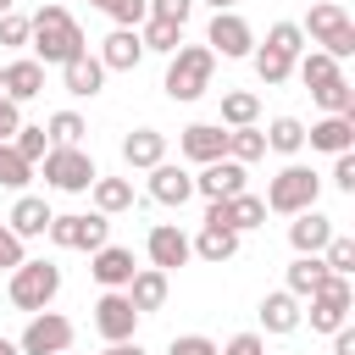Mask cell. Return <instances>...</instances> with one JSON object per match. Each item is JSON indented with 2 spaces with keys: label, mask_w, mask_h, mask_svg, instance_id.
I'll use <instances>...</instances> for the list:
<instances>
[{
  "label": "cell",
  "mask_w": 355,
  "mask_h": 355,
  "mask_svg": "<svg viewBox=\"0 0 355 355\" xmlns=\"http://www.w3.org/2000/svg\"><path fill=\"white\" fill-rule=\"evenodd\" d=\"M28 44H33L39 67H67L72 55L89 50V39H83V28H78V17L67 6H39L28 17Z\"/></svg>",
  "instance_id": "obj_1"
},
{
  "label": "cell",
  "mask_w": 355,
  "mask_h": 355,
  "mask_svg": "<svg viewBox=\"0 0 355 355\" xmlns=\"http://www.w3.org/2000/svg\"><path fill=\"white\" fill-rule=\"evenodd\" d=\"M211 78H216V55H211V44H178L172 61H166L161 89H166V100L189 105V100H200V94L211 89Z\"/></svg>",
  "instance_id": "obj_2"
},
{
  "label": "cell",
  "mask_w": 355,
  "mask_h": 355,
  "mask_svg": "<svg viewBox=\"0 0 355 355\" xmlns=\"http://www.w3.org/2000/svg\"><path fill=\"white\" fill-rule=\"evenodd\" d=\"M300 33H305L316 50H327L333 61H349V55H355V22H349V11H344L338 0H316V6L305 11Z\"/></svg>",
  "instance_id": "obj_3"
},
{
  "label": "cell",
  "mask_w": 355,
  "mask_h": 355,
  "mask_svg": "<svg viewBox=\"0 0 355 355\" xmlns=\"http://www.w3.org/2000/svg\"><path fill=\"white\" fill-rule=\"evenodd\" d=\"M33 172H44V183L55 194H89V183L100 178V166H94V155L83 144H50Z\"/></svg>",
  "instance_id": "obj_4"
},
{
  "label": "cell",
  "mask_w": 355,
  "mask_h": 355,
  "mask_svg": "<svg viewBox=\"0 0 355 355\" xmlns=\"http://www.w3.org/2000/svg\"><path fill=\"white\" fill-rule=\"evenodd\" d=\"M266 211H277V216H294V211H311L316 200H322V178L311 172V166H300V161H288L272 183H266Z\"/></svg>",
  "instance_id": "obj_5"
},
{
  "label": "cell",
  "mask_w": 355,
  "mask_h": 355,
  "mask_svg": "<svg viewBox=\"0 0 355 355\" xmlns=\"http://www.w3.org/2000/svg\"><path fill=\"white\" fill-rule=\"evenodd\" d=\"M6 277H11L6 294H11L17 311H44V305L61 294V266H55V261H22V266H11Z\"/></svg>",
  "instance_id": "obj_6"
},
{
  "label": "cell",
  "mask_w": 355,
  "mask_h": 355,
  "mask_svg": "<svg viewBox=\"0 0 355 355\" xmlns=\"http://www.w3.org/2000/svg\"><path fill=\"white\" fill-rule=\"evenodd\" d=\"M44 239L55 250H100L111 239V216H100V211H67V216H50Z\"/></svg>",
  "instance_id": "obj_7"
},
{
  "label": "cell",
  "mask_w": 355,
  "mask_h": 355,
  "mask_svg": "<svg viewBox=\"0 0 355 355\" xmlns=\"http://www.w3.org/2000/svg\"><path fill=\"white\" fill-rule=\"evenodd\" d=\"M349 305H355L349 277L327 272V277H322V288L311 294V333H333V327H344V322H349Z\"/></svg>",
  "instance_id": "obj_8"
},
{
  "label": "cell",
  "mask_w": 355,
  "mask_h": 355,
  "mask_svg": "<svg viewBox=\"0 0 355 355\" xmlns=\"http://www.w3.org/2000/svg\"><path fill=\"white\" fill-rule=\"evenodd\" d=\"M17 349L22 355H61V349H72V316H61V311H33V322L22 327V338H17Z\"/></svg>",
  "instance_id": "obj_9"
},
{
  "label": "cell",
  "mask_w": 355,
  "mask_h": 355,
  "mask_svg": "<svg viewBox=\"0 0 355 355\" xmlns=\"http://www.w3.org/2000/svg\"><path fill=\"white\" fill-rule=\"evenodd\" d=\"M205 44H211V55H222V61H244V55L255 50V28H250L239 11H216L211 28H205Z\"/></svg>",
  "instance_id": "obj_10"
},
{
  "label": "cell",
  "mask_w": 355,
  "mask_h": 355,
  "mask_svg": "<svg viewBox=\"0 0 355 355\" xmlns=\"http://www.w3.org/2000/svg\"><path fill=\"white\" fill-rule=\"evenodd\" d=\"M94 333H100L105 344H122V338L139 333V311H133V300H128L122 288H105V294L94 300Z\"/></svg>",
  "instance_id": "obj_11"
},
{
  "label": "cell",
  "mask_w": 355,
  "mask_h": 355,
  "mask_svg": "<svg viewBox=\"0 0 355 355\" xmlns=\"http://www.w3.org/2000/svg\"><path fill=\"white\" fill-rule=\"evenodd\" d=\"M144 255H150V266H161V272H178V266L194 261L189 233H183L178 222H155V227L144 233Z\"/></svg>",
  "instance_id": "obj_12"
},
{
  "label": "cell",
  "mask_w": 355,
  "mask_h": 355,
  "mask_svg": "<svg viewBox=\"0 0 355 355\" xmlns=\"http://www.w3.org/2000/svg\"><path fill=\"white\" fill-rule=\"evenodd\" d=\"M139 266H133V250L128 244H100V250H89V277L100 283V288H128V277H133Z\"/></svg>",
  "instance_id": "obj_13"
},
{
  "label": "cell",
  "mask_w": 355,
  "mask_h": 355,
  "mask_svg": "<svg viewBox=\"0 0 355 355\" xmlns=\"http://www.w3.org/2000/svg\"><path fill=\"white\" fill-rule=\"evenodd\" d=\"M194 194H205V200L244 194V161H233V155H222V161H205V166L194 172Z\"/></svg>",
  "instance_id": "obj_14"
},
{
  "label": "cell",
  "mask_w": 355,
  "mask_h": 355,
  "mask_svg": "<svg viewBox=\"0 0 355 355\" xmlns=\"http://www.w3.org/2000/svg\"><path fill=\"white\" fill-rule=\"evenodd\" d=\"M178 150H183L194 166H205V161H222V155H227V133H222V122H189V128L178 133Z\"/></svg>",
  "instance_id": "obj_15"
},
{
  "label": "cell",
  "mask_w": 355,
  "mask_h": 355,
  "mask_svg": "<svg viewBox=\"0 0 355 355\" xmlns=\"http://www.w3.org/2000/svg\"><path fill=\"white\" fill-rule=\"evenodd\" d=\"M128 300H133V311L139 316H150V311H161L166 305V294H172V272H161V266H139L133 277H128V288H122Z\"/></svg>",
  "instance_id": "obj_16"
},
{
  "label": "cell",
  "mask_w": 355,
  "mask_h": 355,
  "mask_svg": "<svg viewBox=\"0 0 355 355\" xmlns=\"http://www.w3.org/2000/svg\"><path fill=\"white\" fill-rule=\"evenodd\" d=\"M150 200L155 205H189L194 200V172H183L172 161H155L150 166Z\"/></svg>",
  "instance_id": "obj_17"
},
{
  "label": "cell",
  "mask_w": 355,
  "mask_h": 355,
  "mask_svg": "<svg viewBox=\"0 0 355 355\" xmlns=\"http://www.w3.org/2000/svg\"><path fill=\"white\" fill-rule=\"evenodd\" d=\"M333 233H338L333 216H322L316 205H311V211H294V222H288V244H294V255H322V244H327Z\"/></svg>",
  "instance_id": "obj_18"
},
{
  "label": "cell",
  "mask_w": 355,
  "mask_h": 355,
  "mask_svg": "<svg viewBox=\"0 0 355 355\" xmlns=\"http://www.w3.org/2000/svg\"><path fill=\"white\" fill-rule=\"evenodd\" d=\"M144 61V44H139V28H111L100 39V67L105 72H133Z\"/></svg>",
  "instance_id": "obj_19"
},
{
  "label": "cell",
  "mask_w": 355,
  "mask_h": 355,
  "mask_svg": "<svg viewBox=\"0 0 355 355\" xmlns=\"http://www.w3.org/2000/svg\"><path fill=\"white\" fill-rule=\"evenodd\" d=\"M61 83H67V94L72 100H94L100 89H105V67H100V55H72L67 67H61Z\"/></svg>",
  "instance_id": "obj_20"
},
{
  "label": "cell",
  "mask_w": 355,
  "mask_h": 355,
  "mask_svg": "<svg viewBox=\"0 0 355 355\" xmlns=\"http://www.w3.org/2000/svg\"><path fill=\"white\" fill-rule=\"evenodd\" d=\"M305 144L322 150V155L355 150V116H322V122H311V128H305Z\"/></svg>",
  "instance_id": "obj_21"
},
{
  "label": "cell",
  "mask_w": 355,
  "mask_h": 355,
  "mask_svg": "<svg viewBox=\"0 0 355 355\" xmlns=\"http://www.w3.org/2000/svg\"><path fill=\"white\" fill-rule=\"evenodd\" d=\"M122 161H128L133 172H150L155 161H166V133H161V128H133V133H122Z\"/></svg>",
  "instance_id": "obj_22"
},
{
  "label": "cell",
  "mask_w": 355,
  "mask_h": 355,
  "mask_svg": "<svg viewBox=\"0 0 355 355\" xmlns=\"http://www.w3.org/2000/svg\"><path fill=\"white\" fill-rule=\"evenodd\" d=\"M50 205H44V194H17V205H11V216H6V227L17 233V239H44V227H50Z\"/></svg>",
  "instance_id": "obj_23"
},
{
  "label": "cell",
  "mask_w": 355,
  "mask_h": 355,
  "mask_svg": "<svg viewBox=\"0 0 355 355\" xmlns=\"http://www.w3.org/2000/svg\"><path fill=\"white\" fill-rule=\"evenodd\" d=\"M189 250H194L200 261H211V266H222V261H233V255H239V227H222V222H205V227H200V239H189Z\"/></svg>",
  "instance_id": "obj_24"
},
{
  "label": "cell",
  "mask_w": 355,
  "mask_h": 355,
  "mask_svg": "<svg viewBox=\"0 0 355 355\" xmlns=\"http://www.w3.org/2000/svg\"><path fill=\"white\" fill-rule=\"evenodd\" d=\"M255 316H261V333H294V327L305 322V311H300V300H294L288 288H277V294H266Z\"/></svg>",
  "instance_id": "obj_25"
},
{
  "label": "cell",
  "mask_w": 355,
  "mask_h": 355,
  "mask_svg": "<svg viewBox=\"0 0 355 355\" xmlns=\"http://www.w3.org/2000/svg\"><path fill=\"white\" fill-rule=\"evenodd\" d=\"M44 94V67L33 61V55H22V61H11L6 67V100H39Z\"/></svg>",
  "instance_id": "obj_26"
},
{
  "label": "cell",
  "mask_w": 355,
  "mask_h": 355,
  "mask_svg": "<svg viewBox=\"0 0 355 355\" xmlns=\"http://www.w3.org/2000/svg\"><path fill=\"white\" fill-rule=\"evenodd\" d=\"M89 194H94V211H100V216H122V211H133V183H128V178H94Z\"/></svg>",
  "instance_id": "obj_27"
},
{
  "label": "cell",
  "mask_w": 355,
  "mask_h": 355,
  "mask_svg": "<svg viewBox=\"0 0 355 355\" xmlns=\"http://www.w3.org/2000/svg\"><path fill=\"white\" fill-rule=\"evenodd\" d=\"M222 211H227V227H239V233H250V227H266V200L261 194H227L222 200Z\"/></svg>",
  "instance_id": "obj_28"
},
{
  "label": "cell",
  "mask_w": 355,
  "mask_h": 355,
  "mask_svg": "<svg viewBox=\"0 0 355 355\" xmlns=\"http://www.w3.org/2000/svg\"><path fill=\"white\" fill-rule=\"evenodd\" d=\"M322 277H327V261H322V255H294V261H288V294H294V300H311V294L322 288Z\"/></svg>",
  "instance_id": "obj_29"
},
{
  "label": "cell",
  "mask_w": 355,
  "mask_h": 355,
  "mask_svg": "<svg viewBox=\"0 0 355 355\" xmlns=\"http://www.w3.org/2000/svg\"><path fill=\"white\" fill-rule=\"evenodd\" d=\"M139 44L155 50V55H172L183 44V22H166V17H144L139 22Z\"/></svg>",
  "instance_id": "obj_30"
},
{
  "label": "cell",
  "mask_w": 355,
  "mask_h": 355,
  "mask_svg": "<svg viewBox=\"0 0 355 355\" xmlns=\"http://www.w3.org/2000/svg\"><path fill=\"white\" fill-rule=\"evenodd\" d=\"M250 61H255V78H261L266 89H277V83L294 78V55H283V50H272V44H255Z\"/></svg>",
  "instance_id": "obj_31"
},
{
  "label": "cell",
  "mask_w": 355,
  "mask_h": 355,
  "mask_svg": "<svg viewBox=\"0 0 355 355\" xmlns=\"http://www.w3.org/2000/svg\"><path fill=\"white\" fill-rule=\"evenodd\" d=\"M316 94V105H322V116H355V83L338 72V78H327L322 89H311Z\"/></svg>",
  "instance_id": "obj_32"
},
{
  "label": "cell",
  "mask_w": 355,
  "mask_h": 355,
  "mask_svg": "<svg viewBox=\"0 0 355 355\" xmlns=\"http://www.w3.org/2000/svg\"><path fill=\"white\" fill-rule=\"evenodd\" d=\"M261 133H266V150H277V155H300L305 150V122L300 116H272Z\"/></svg>",
  "instance_id": "obj_33"
},
{
  "label": "cell",
  "mask_w": 355,
  "mask_h": 355,
  "mask_svg": "<svg viewBox=\"0 0 355 355\" xmlns=\"http://www.w3.org/2000/svg\"><path fill=\"white\" fill-rule=\"evenodd\" d=\"M294 78H300L305 89H322L327 78H338V61H333L327 50H300V55H294Z\"/></svg>",
  "instance_id": "obj_34"
},
{
  "label": "cell",
  "mask_w": 355,
  "mask_h": 355,
  "mask_svg": "<svg viewBox=\"0 0 355 355\" xmlns=\"http://www.w3.org/2000/svg\"><path fill=\"white\" fill-rule=\"evenodd\" d=\"M261 116V94H250V89H227L222 94V122L227 128H250Z\"/></svg>",
  "instance_id": "obj_35"
},
{
  "label": "cell",
  "mask_w": 355,
  "mask_h": 355,
  "mask_svg": "<svg viewBox=\"0 0 355 355\" xmlns=\"http://www.w3.org/2000/svg\"><path fill=\"white\" fill-rule=\"evenodd\" d=\"M28 183H33V161H22V155L11 150V139H0V189L22 194Z\"/></svg>",
  "instance_id": "obj_36"
},
{
  "label": "cell",
  "mask_w": 355,
  "mask_h": 355,
  "mask_svg": "<svg viewBox=\"0 0 355 355\" xmlns=\"http://www.w3.org/2000/svg\"><path fill=\"white\" fill-rule=\"evenodd\" d=\"M227 155H233V161H244V166H250V161H261V155H266V133H261L255 122H250V128H227Z\"/></svg>",
  "instance_id": "obj_37"
},
{
  "label": "cell",
  "mask_w": 355,
  "mask_h": 355,
  "mask_svg": "<svg viewBox=\"0 0 355 355\" xmlns=\"http://www.w3.org/2000/svg\"><path fill=\"white\" fill-rule=\"evenodd\" d=\"M44 133H50V144H83V133H89V122H83L78 111H55V116L44 122Z\"/></svg>",
  "instance_id": "obj_38"
},
{
  "label": "cell",
  "mask_w": 355,
  "mask_h": 355,
  "mask_svg": "<svg viewBox=\"0 0 355 355\" xmlns=\"http://www.w3.org/2000/svg\"><path fill=\"white\" fill-rule=\"evenodd\" d=\"M11 150H17L22 161H33V166H39V161H44V150H50V133H44V128H33V122H22V128L11 133Z\"/></svg>",
  "instance_id": "obj_39"
},
{
  "label": "cell",
  "mask_w": 355,
  "mask_h": 355,
  "mask_svg": "<svg viewBox=\"0 0 355 355\" xmlns=\"http://www.w3.org/2000/svg\"><path fill=\"white\" fill-rule=\"evenodd\" d=\"M322 261H327V272L349 277V272H355V239H349V233H333V239L322 244Z\"/></svg>",
  "instance_id": "obj_40"
},
{
  "label": "cell",
  "mask_w": 355,
  "mask_h": 355,
  "mask_svg": "<svg viewBox=\"0 0 355 355\" xmlns=\"http://www.w3.org/2000/svg\"><path fill=\"white\" fill-rule=\"evenodd\" d=\"M266 44L283 50V55H300V50H305V33H300V22H272V28H266Z\"/></svg>",
  "instance_id": "obj_41"
},
{
  "label": "cell",
  "mask_w": 355,
  "mask_h": 355,
  "mask_svg": "<svg viewBox=\"0 0 355 355\" xmlns=\"http://www.w3.org/2000/svg\"><path fill=\"white\" fill-rule=\"evenodd\" d=\"M105 17H111L116 28H139V22L150 17V0H105Z\"/></svg>",
  "instance_id": "obj_42"
},
{
  "label": "cell",
  "mask_w": 355,
  "mask_h": 355,
  "mask_svg": "<svg viewBox=\"0 0 355 355\" xmlns=\"http://www.w3.org/2000/svg\"><path fill=\"white\" fill-rule=\"evenodd\" d=\"M166 355H216V338H205V333H178V338L166 344Z\"/></svg>",
  "instance_id": "obj_43"
},
{
  "label": "cell",
  "mask_w": 355,
  "mask_h": 355,
  "mask_svg": "<svg viewBox=\"0 0 355 355\" xmlns=\"http://www.w3.org/2000/svg\"><path fill=\"white\" fill-rule=\"evenodd\" d=\"M22 244H28V239H17V233L0 222V272H11V266H22V261H28V250H22Z\"/></svg>",
  "instance_id": "obj_44"
},
{
  "label": "cell",
  "mask_w": 355,
  "mask_h": 355,
  "mask_svg": "<svg viewBox=\"0 0 355 355\" xmlns=\"http://www.w3.org/2000/svg\"><path fill=\"white\" fill-rule=\"evenodd\" d=\"M216 355H266V338L261 333H233L227 344H216Z\"/></svg>",
  "instance_id": "obj_45"
},
{
  "label": "cell",
  "mask_w": 355,
  "mask_h": 355,
  "mask_svg": "<svg viewBox=\"0 0 355 355\" xmlns=\"http://www.w3.org/2000/svg\"><path fill=\"white\" fill-rule=\"evenodd\" d=\"M333 189H338V194H355V150L333 155Z\"/></svg>",
  "instance_id": "obj_46"
},
{
  "label": "cell",
  "mask_w": 355,
  "mask_h": 355,
  "mask_svg": "<svg viewBox=\"0 0 355 355\" xmlns=\"http://www.w3.org/2000/svg\"><path fill=\"white\" fill-rule=\"evenodd\" d=\"M0 44H6V50H17V44H28V17H17V11H6V17H0Z\"/></svg>",
  "instance_id": "obj_47"
},
{
  "label": "cell",
  "mask_w": 355,
  "mask_h": 355,
  "mask_svg": "<svg viewBox=\"0 0 355 355\" xmlns=\"http://www.w3.org/2000/svg\"><path fill=\"white\" fill-rule=\"evenodd\" d=\"M194 0H150V17H166V22H189Z\"/></svg>",
  "instance_id": "obj_48"
},
{
  "label": "cell",
  "mask_w": 355,
  "mask_h": 355,
  "mask_svg": "<svg viewBox=\"0 0 355 355\" xmlns=\"http://www.w3.org/2000/svg\"><path fill=\"white\" fill-rule=\"evenodd\" d=\"M17 128H22V105L17 100H0V139H11Z\"/></svg>",
  "instance_id": "obj_49"
},
{
  "label": "cell",
  "mask_w": 355,
  "mask_h": 355,
  "mask_svg": "<svg viewBox=\"0 0 355 355\" xmlns=\"http://www.w3.org/2000/svg\"><path fill=\"white\" fill-rule=\"evenodd\" d=\"M333 355H355V327H333Z\"/></svg>",
  "instance_id": "obj_50"
},
{
  "label": "cell",
  "mask_w": 355,
  "mask_h": 355,
  "mask_svg": "<svg viewBox=\"0 0 355 355\" xmlns=\"http://www.w3.org/2000/svg\"><path fill=\"white\" fill-rule=\"evenodd\" d=\"M100 355H144V349H139V338H122V344H105Z\"/></svg>",
  "instance_id": "obj_51"
},
{
  "label": "cell",
  "mask_w": 355,
  "mask_h": 355,
  "mask_svg": "<svg viewBox=\"0 0 355 355\" xmlns=\"http://www.w3.org/2000/svg\"><path fill=\"white\" fill-rule=\"evenodd\" d=\"M0 355H22V349H17V338H0Z\"/></svg>",
  "instance_id": "obj_52"
},
{
  "label": "cell",
  "mask_w": 355,
  "mask_h": 355,
  "mask_svg": "<svg viewBox=\"0 0 355 355\" xmlns=\"http://www.w3.org/2000/svg\"><path fill=\"white\" fill-rule=\"evenodd\" d=\"M205 6H211V11H233L239 0H205Z\"/></svg>",
  "instance_id": "obj_53"
},
{
  "label": "cell",
  "mask_w": 355,
  "mask_h": 355,
  "mask_svg": "<svg viewBox=\"0 0 355 355\" xmlns=\"http://www.w3.org/2000/svg\"><path fill=\"white\" fill-rule=\"evenodd\" d=\"M0 100H6V67H0Z\"/></svg>",
  "instance_id": "obj_54"
},
{
  "label": "cell",
  "mask_w": 355,
  "mask_h": 355,
  "mask_svg": "<svg viewBox=\"0 0 355 355\" xmlns=\"http://www.w3.org/2000/svg\"><path fill=\"white\" fill-rule=\"evenodd\" d=\"M11 6H17V0H0V17H6V11H11Z\"/></svg>",
  "instance_id": "obj_55"
},
{
  "label": "cell",
  "mask_w": 355,
  "mask_h": 355,
  "mask_svg": "<svg viewBox=\"0 0 355 355\" xmlns=\"http://www.w3.org/2000/svg\"><path fill=\"white\" fill-rule=\"evenodd\" d=\"M89 6H100V11H105V0H89Z\"/></svg>",
  "instance_id": "obj_56"
},
{
  "label": "cell",
  "mask_w": 355,
  "mask_h": 355,
  "mask_svg": "<svg viewBox=\"0 0 355 355\" xmlns=\"http://www.w3.org/2000/svg\"><path fill=\"white\" fill-rule=\"evenodd\" d=\"M61 355H72V349H61Z\"/></svg>",
  "instance_id": "obj_57"
}]
</instances>
